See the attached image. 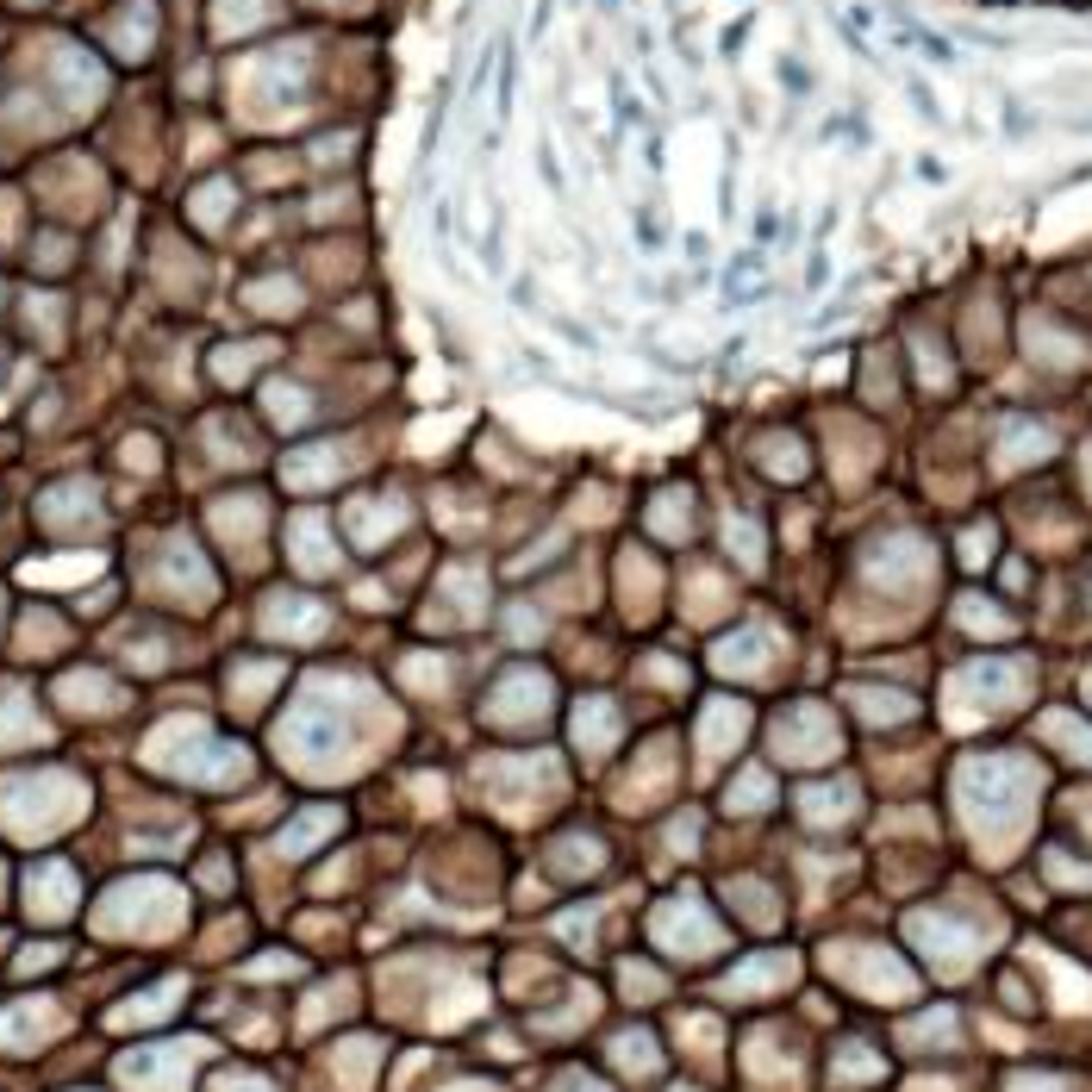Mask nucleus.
<instances>
[{
	"label": "nucleus",
	"instance_id": "f257e3e1",
	"mask_svg": "<svg viewBox=\"0 0 1092 1092\" xmlns=\"http://www.w3.org/2000/svg\"><path fill=\"white\" fill-rule=\"evenodd\" d=\"M537 175H543V188L550 194H562L569 181H562V163H555V150H550V137H537Z\"/></svg>",
	"mask_w": 1092,
	"mask_h": 1092
}]
</instances>
